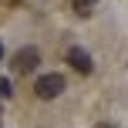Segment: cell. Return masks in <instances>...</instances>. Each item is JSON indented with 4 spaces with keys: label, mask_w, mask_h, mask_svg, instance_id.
Here are the masks:
<instances>
[{
    "label": "cell",
    "mask_w": 128,
    "mask_h": 128,
    "mask_svg": "<svg viewBox=\"0 0 128 128\" xmlns=\"http://www.w3.org/2000/svg\"><path fill=\"white\" fill-rule=\"evenodd\" d=\"M71 7H74V14H78V17H91V14L98 10V0H74Z\"/></svg>",
    "instance_id": "cell-4"
},
{
    "label": "cell",
    "mask_w": 128,
    "mask_h": 128,
    "mask_svg": "<svg viewBox=\"0 0 128 128\" xmlns=\"http://www.w3.org/2000/svg\"><path fill=\"white\" fill-rule=\"evenodd\" d=\"M61 91H64V74H40L34 81V94L40 101H54Z\"/></svg>",
    "instance_id": "cell-1"
},
{
    "label": "cell",
    "mask_w": 128,
    "mask_h": 128,
    "mask_svg": "<svg viewBox=\"0 0 128 128\" xmlns=\"http://www.w3.org/2000/svg\"><path fill=\"white\" fill-rule=\"evenodd\" d=\"M68 64L78 74H91V71H94V61H91V54L84 51V47H68Z\"/></svg>",
    "instance_id": "cell-3"
},
{
    "label": "cell",
    "mask_w": 128,
    "mask_h": 128,
    "mask_svg": "<svg viewBox=\"0 0 128 128\" xmlns=\"http://www.w3.org/2000/svg\"><path fill=\"white\" fill-rule=\"evenodd\" d=\"M0 94H4V98H10V94H14V91H10V81H7V78H0Z\"/></svg>",
    "instance_id": "cell-5"
},
{
    "label": "cell",
    "mask_w": 128,
    "mask_h": 128,
    "mask_svg": "<svg viewBox=\"0 0 128 128\" xmlns=\"http://www.w3.org/2000/svg\"><path fill=\"white\" fill-rule=\"evenodd\" d=\"M0 58H4V44H0Z\"/></svg>",
    "instance_id": "cell-6"
},
{
    "label": "cell",
    "mask_w": 128,
    "mask_h": 128,
    "mask_svg": "<svg viewBox=\"0 0 128 128\" xmlns=\"http://www.w3.org/2000/svg\"><path fill=\"white\" fill-rule=\"evenodd\" d=\"M37 64H40V51L37 47H20V51L14 54V71H17V74H30Z\"/></svg>",
    "instance_id": "cell-2"
}]
</instances>
